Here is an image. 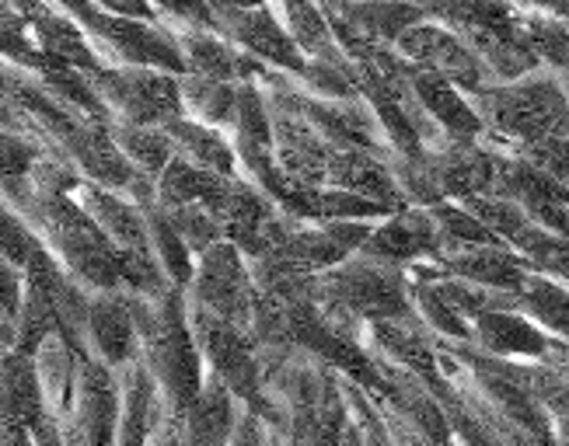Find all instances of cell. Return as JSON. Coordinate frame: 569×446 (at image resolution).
I'll return each instance as SVG.
<instances>
[{
    "instance_id": "9a60e30c",
    "label": "cell",
    "mask_w": 569,
    "mask_h": 446,
    "mask_svg": "<svg viewBox=\"0 0 569 446\" xmlns=\"http://www.w3.org/2000/svg\"><path fill=\"white\" fill-rule=\"evenodd\" d=\"M329 189L360 195L367 203H378L391 213L409 210L406 192L395 182V171L388 158L370 154V151H336L329 168Z\"/></svg>"
},
{
    "instance_id": "30bf717a",
    "label": "cell",
    "mask_w": 569,
    "mask_h": 446,
    "mask_svg": "<svg viewBox=\"0 0 569 446\" xmlns=\"http://www.w3.org/2000/svg\"><path fill=\"white\" fill-rule=\"evenodd\" d=\"M443 252V237L437 231V223L430 210L423 206H409L402 213H391L381 220L375 231H370L363 255L388 262L402 272H412L419 265H433Z\"/></svg>"
},
{
    "instance_id": "7a4b0ae2",
    "label": "cell",
    "mask_w": 569,
    "mask_h": 446,
    "mask_svg": "<svg viewBox=\"0 0 569 446\" xmlns=\"http://www.w3.org/2000/svg\"><path fill=\"white\" fill-rule=\"evenodd\" d=\"M137 317L140 363L151 369L164 402L179 412H189L207 384V366L189 325V301L182 290H168L164 296L127 293Z\"/></svg>"
},
{
    "instance_id": "7c38bea8",
    "label": "cell",
    "mask_w": 569,
    "mask_h": 446,
    "mask_svg": "<svg viewBox=\"0 0 569 446\" xmlns=\"http://www.w3.org/2000/svg\"><path fill=\"white\" fill-rule=\"evenodd\" d=\"M29 36L36 39V45L42 49V57L49 63H60V67H73L81 73H98L106 70L98 49L91 45L88 32L81 29L78 21L67 14L63 4H11Z\"/></svg>"
},
{
    "instance_id": "5b68a950",
    "label": "cell",
    "mask_w": 569,
    "mask_h": 446,
    "mask_svg": "<svg viewBox=\"0 0 569 446\" xmlns=\"http://www.w3.org/2000/svg\"><path fill=\"white\" fill-rule=\"evenodd\" d=\"M98 98L106 102L112 122H130L143 130H168L186 119L182 78L147 67H106L88 73Z\"/></svg>"
},
{
    "instance_id": "277c9868",
    "label": "cell",
    "mask_w": 569,
    "mask_h": 446,
    "mask_svg": "<svg viewBox=\"0 0 569 446\" xmlns=\"http://www.w3.org/2000/svg\"><path fill=\"white\" fill-rule=\"evenodd\" d=\"M88 32L106 67H147L186 78L179 42L158 18H122L106 4H63Z\"/></svg>"
},
{
    "instance_id": "e0dca14e",
    "label": "cell",
    "mask_w": 569,
    "mask_h": 446,
    "mask_svg": "<svg viewBox=\"0 0 569 446\" xmlns=\"http://www.w3.org/2000/svg\"><path fill=\"white\" fill-rule=\"evenodd\" d=\"M244 405L234 394L207 374L200 398L186 415V446H231Z\"/></svg>"
},
{
    "instance_id": "d4e9b609",
    "label": "cell",
    "mask_w": 569,
    "mask_h": 446,
    "mask_svg": "<svg viewBox=\"0 0 569 446\" xmlns=\"http://www.w3.org/2000/svg\"><path fill=\"white\" fill-rule=\"evenodd\" d=\"M562 81H566V78H562ZM566 91H569V81H566Z\"/></svg>"
},
{
    "instance_id": "6da1fadb",
    "label": "cell",
    "mask_w": 569,
    "mask_h": 446,
    "mask_svg": "<svg viewBox=\"0 0 569 446\" xmlns=\"http://www.w3.org/2000/svg\"><path fill=\"white\" fill-rule=\"evenodd\" d=\"M315 307L332 325V332L363 349L367 325L416 314L412 280L409 272L357 252L342 265L321 272L315 283Z\"/></svg>"
},
{
    "instance_id": "ffe728a7",
    "label": "cell",
    "mask_w": 569,
    "mask_h": 446,
    "mask_svg": "<svg viewBox=\"0 0 569 446\" xmlns=\"http://www.w3.org/2000/svg\"><path fill=\"white\" fill-rule=\"evenodd\" d=\"M517 304H521V311L541 332H549L552 338L569 345V283L531 272L521 293H517Z\"/></svg>"
},
{
    "instance_id": "ac0fdd59",
    "label": "cell",
    "mask_w": 569,
    "mask_h": 446,
    "mask_svg": "<svg viewBox=\"0 0 569 446\" xmlns=\"http://www.w3.org/2000/svg\"><path fill=\"white\" fill-rule=\"evenodd\" d=\"M122 418H119V439L116 446H147L161 415V387L140 359L122 369Z\"/></svg>"
},
{
    "instance_id": "44dd1931",
    "label": "cell",
    "mask_w": 569,
    "mask_h": 446,
    "mask_svg": "<svg viewBox=\"0 0 569 446\" xmlns=\"http://www.w3.org/2000/svg\"><path fill=\"white\" fill-rule=\"evenodd\" d=\"M112 140L119 143V151L127 154V161L140 171V179L154 185L168 171V164L176 161V146H171L164 130H143V126H130V122H112Z\"/></svg>"
},
{
    "instance_id": "3957f363",
    "label": "cell",
    "mask_w": 569,
    "mask_h": 446,
    "mask_svg": "<svg viewBox=\"0 0 569 446\" xmlns=\"http://www.w3.org/2000/svg\"><path fill=\"white\" fill-rule=\"evenodd\" d=\"M486 126V143L507 154L569 140V91L556 70H538L525 81L492 84L472 98Z\"/></svg>"
},
{
    "instance_id": "ba28073f",
    "label": "cell",
    "mask_w": 569,
    "mask_h": 446,
    "mask_svg": "<svg viewBox=\"0 0 569 446\" xmlns=\"http://www.w3.org/2000/svg\"><path fill=\"white\" fill-rule=\"evenodd\" d=\"M399 57L416 67V70H427L433 78L455 84L458 91H465L468 98H476L479 91L492 88V73L482 67V60L476 57V49L468 45L455 29H448L443 21L427 18L423 24L409 29L399 42Z\"/></svg>"
},
{
    "instance_id": "603a6c76",
    "label": "cell",
    "mask_w": 569,
    "mask_h": 446,
    "mask_svg": "<svg viewBox=\"0 0 569 446\" xmlns=\"http://www.w3.org/2000/svg\"><path fill=\"white\" fill-rule=\"evenodd\" d=\"M231 446H273V443H269V429H266L262 418H259L256 412L244 408V412H241V423H238V429H234Z\"/></svg>"
},
{
    "instance_id": "2e32d148",
    "label": "cell",
    "mask_w": 569,
    "mask_h": 446,
    "mask_svg": "<svg viewBox=\"0 0 569 446\" xmlns=\"http://www.w3.org/2000/svg\"><path fill=\"white\" fill-rule=\"evenodd\" d=\"M164 133H168L171 146H176L179 161L200 168V171H210V175H220V179L244 182L241 158H238V146L231 140V133L200 126V122H192V119L171 122Z\"/></svg>"
},
{
    "instance_id": "5bb4252c",
    "label": "cell",
    "mask_w": 569,
    "mask_h": 446,
    "mask_svg": "<svg viewBox=\"0 0 569 446\" xmlns=\"http://www.w3.org/2000/svg\"><path fill=\"white\" fill-rule=\"evenodd\" d=\"M73 200L81 203V210L98 223L102 231L119 252H133V255H154V241H151V223H147V213L140 203H133L130 195L102 189V185H91L81 182Z\"/></svg>"
},
{
    "instance_id": "52a82bcc",
    "label": "cell",
    "mask_w": 569,
    "mask_h": 446,
    "mask_svg": "<svg viewBox=\"0 0 569 446\" xmlns=\"http://www.w3.org/2000/svg\"><path fill=\"white\" fill-rule=\"evenodd\" d=\"M186 301L249 332L256 307H259V290L252 280L249 255L228 241L213 244L210 252L196 259V272L186 290Z\"/></svg>"
},
{
    "instance_id": "4fadbf2b",
    "label": "cell",
    "mask_w": 569,
    "mask_h": 446,
    "mask_svg": "<svg viewBox=\"0 0 569 446\" xmlns=\"http://www.w3.org/2000/svg\"><path fill=\"white\" fill-rule=\"evenodd\" d=\"M472 349L503 363H546L559 338L541 332L525 311H489L472 321Z\"/></svg>"
},
{
    "instance_id": "9c48e42d",
    "label": "cell",
    "mask_w": 569,
    "mask_h": 446,
    "mask_svg": "<svg viewBox=\"0 0 569 446\" xmlns=\"http://www.w3.org/2000/svg\"><path fill=\"white\" fill-rule=\"evenodd\" d=\"M213 8V29L224 36L234 49L256 63L280 70L287 78L301 81L308 60L301 49L287 36L283 21L273 4H256V8H238V4H210Z\"/></svg>"
},
{
    "instance_id": "cb8c5ba5",
    "label": "cell",
    "mask_w": 569,
    "mask_h": 446,
    "mask_svg": "<svg viewBox=\"0 0 569 446\" xmlns=\"http://www.w3.org/2000/svg\"><path fill=\"white\" fill-rule=\"evenodd\" d=\"M556 446H569V418H556Z\"/></svg>"
},
{
    "instance_id": "d6986e66",
    "label": "cell",
    "mask_w": 569,
    "mask_h": 446,
    "mask_svg": "<svg viewBox=\"0 0 569 446\" xmlns=\"http://www.w3.org/2000/svg\"><path fill=\"white\" fill-rule=\"evenodd\" d=\"M238 98H241V84L203 81V78H182L186 119L200 122V126H210V130H220V133H234Z\"/></svg>"
},
{
    "instance_id": "8fae6325",
    "label": "cell",
    "mask_w": 569,
    "mask_h": 446,
    "mask_svg": "<svg viewBox=\"0 0 569 446\" xmlns=\"http://www.w3.org/2000/svg\"><path fill=\"white\" fill-rule=\"evenodd\" d=\"M84 353L116 369V374L140 359L137 317L127 293H91L84 317Z\"/></svg>"
},
{
    "instance_id": "8992f818",
    "label": "cell",
    "mask_w": 569,
    "mask_h": 446,
    "mask_svg": "<svg viewBox=\"0 0 569 446\" xmlns=\"http://www.w3.org/2000/svg\"><path fill=\"white\" fill-rule=\"evenodd\" d=\"M189 325H192L196 345H200L207 374L224 384L249 412L262 415L266 374H262V359H259L252 335L231 325V321L217 317L203 307H192V304H189Z\"/></svg>"
},
{
    "instance_id": "7402d4cb",
    "label": "cell",
    "mask_w": 569,
    "mask_h": 446,
    "mask_svg": "<svg viewBox=\"0 0 569 446\" xmlns=\"http://www.w3.org/2000/svg\"><path fill=\"white\" fill-rule=\"evenodd\" d=\"M336 11L385 45H395L409 29L430 18L427 8H409V4H336Z\"/></svg>"
}]
</instances>
